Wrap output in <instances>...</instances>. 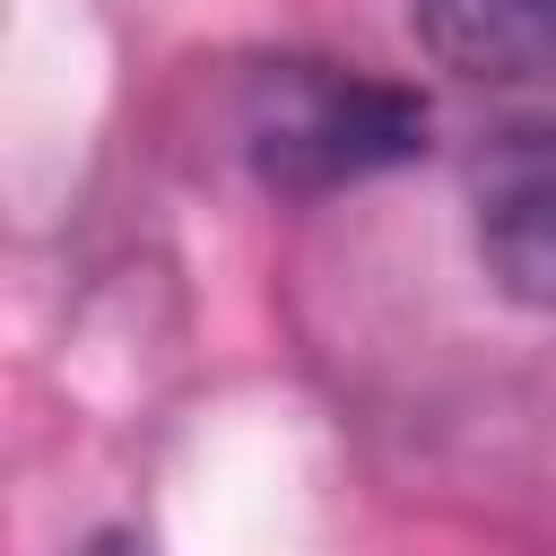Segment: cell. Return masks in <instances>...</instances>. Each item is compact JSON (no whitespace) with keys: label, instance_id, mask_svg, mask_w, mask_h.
I'll return each mask as SVG.
<instances>
[{"label":"cell","instance_id":"cell-1","mask_svg":"<svg viewBox=\"0 0 556 556\" xmlns=\"http://www.w3.org/2000/svg\"><path fill=\"white\" fill-rule=\"evenodd\" d=\"M243 156L269 191L321 200L426 156V104L417 87H391L339 61H269L243 96Z\"/></svg>","mask_w":556,"mask_h":556},{"label":"cell","instance_id":"cell-2","mask_svg":"<svg viewBox=\"0 0 556 556\" xmlns=\"http://www.w3.org/2000/svg\"><path fill=\"white\" fill-rule=\"evenodd\" d=\"M478 261L513 304L556 313V130L513 139L478 182Z\"/></svg>","mask_w":556,"mask_h":556},{"label":"cell","instance_id":"cell-3","mask_svg":"<svg viewBox=\"0 0 556 556\" xmlns=\"http://www.w3.org/2000/svg\"><path fill=\"white\" fill-rule=\"evenodd\" d=\"M408 26L452 78H539L556 70V0H408Z\"/></svg>","mask_w":556,"mask_h":556}]
</instances>
